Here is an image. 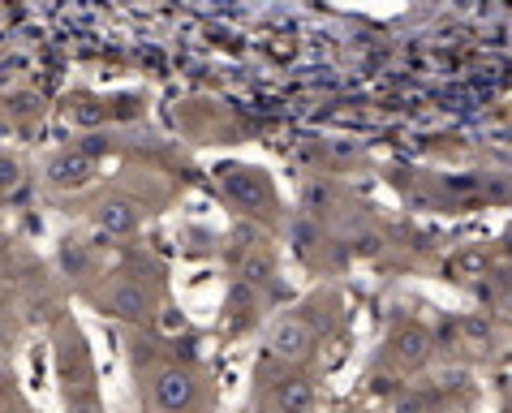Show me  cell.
I'll use <instances>...</instances> for the list:
<instances>
[{
  "label": "cell",
  "instance_id": "6da1fadb",
  "mask_svg": "<svg viewBox=\"0 0 512 413\" xmlns=\"http://www.w3.org/2000/svg\"><path fill=\"white\" fill-rule=\"evenodd\" d=\"M220 185H224V194H229L237 207L254 211V216L272 211V181H267V177L259 173V168L224 164V168H220Z\"/></svg>",
  "mask_w": 512,
  "mask_h": 413
},
{
  "label": "cell",
  "instance_id": "7a4b0ae2",
  "mask_svg": "<svg viewBox=\"0 0 512 413\" xmlns=\"http://www.w3.org/2000/svg\"><path fill=\"white\" fill-rule=\"evenodd\" d=\"M151 401L160 413H190L198 405V383L186 366H160L151 379Z\"/></svg>",
  "mask_w": 512,
  "mask_h": 413
},
{
  "label": "cell",
  "instance_id": "3957f363",
  "mask_svg": "<svg viewBox=\"0 0 512 413\" xmlns=\"http://www.w3.org/2000/svg\"><path fill=\"white\" fill-rule=\"evenodd\" d=\"M99 306H104V315L125 319V323H147L151 310H155L151 293L142 289V284H134V280H112L108 289L99 293Z\"/></svg>",
  "mask_w": 512,
  "mask_h": 413
},
{
  "label": "cell",
  "instance_id": "277c9868",
  "mask_svg": "<svg viewBox=\"0 0 512 413\" xmlns=\"http://www.w3.org/2000/svg\"><path fill=\"white\" fill-rule=\"evenodd\" d=\"M44 177H48L52 190H82V185L95 177V160L87 151H78V147H65V151H56L48 160Z\"/></svg>",
  "mask_w": 512,
  "mask_h": 413
},
{
  "label": "cell",
  "instance_id": "5b68a950",
  "mask_svg": "<svg viewBox=\"0 0 512 413\" xmlns=\"http://www.w3.org/2000/svg\"><path fill=\"white\" fill-rule=\"evenodd\" d=\"M91 224L104 237H130V233H138V224H142V216H138V203L134 198H99V203L91 207Z\"/></svg>",
  "mask_w": 512,
  "mask_h": 413
},
{
  "label": "cell",
  "instance_id": "8992f818",
  "mask_svg": "<svg viewBox=\"0 0 512 413\" xmlns=\"http://www.w3.org/2000/svg\"><path fill=\"white\" fill-rule=\"evenodd\" d=\"M267 349L276 353L280 362H302L310 349H315V327H310L306 319H280L272 327V336H267Z\"/></svg>",
  "mask_w": 512,
  "mask_h": 413
},
{
  "label": "cell",
  "instance_id": "52a82bcc",
  "mask_svg": "<svg viewBox=\"0 0 512 413\" xmlns=\"http://www.w3.org/2000/svg\"><path fill=\"white\" fill-rule=\"evenodd\" d=\"M272 405H276V413H310L315 409V383H310L306 375L280 379L276 392H272Z\"/></svg>",
  "mask_w": 512,
  "mask_h": 413
},
{
  "label": "cell",
  "instance_id": "ba28073f",
  "mask_svg": "<svg viewBox=\"0 0 512 413\" xmlns=\"http://www.w3.org/2000/svg\"><path fill=\"white\" fill-rule=\"evenodd\" d=\"M56 263H61V272L69 280H87L95 272V259H91V250H87V241H74V237H65L61 241V250H56Z\"/></svg>",
  "mask_w": 512,
  "mask_h": 413
},
{
  "label": "cell",
  "instance_id": "9c48e42d",
  "mask_svg": "<svg viewBox=\"0 0 512 413\" xmlns=\"http://www.w3.org/2000/svg\"><path fill=\"white\" fill-rule=\"evenodd\" d=\"M224 310H229V323H233V332H241V327H250L254 323V289H250V284H233V289H229V306H224Z\"/></svg>",
  "mask_w": 512,
  "mask_h": 413
},
{
  "label": "cell",
  "instance_id": "30bf717a",
  "mask_svg": "<svg viewBox=\"0 0 512 413\" xmlns=\"http://www.w3.org/2000/svg\"><path fill=\"white\" fill-rule=\"evenodd\" d=\"M396 353H401V362L418 366V362H426V353H431V336H426L422 327H405V332L396 336Z\"/></svg>",
  "mask_w": 512,
  "mask_h": 413
},
{
  "label": "cell",
  "instance_id": "8fae6325",
  "mask_svg": "<svg viewBox=\"0 0 512 413\" xmlns=\"http://www.w3.org/2000/svg\"><path fill=\"white\" fill-rule=\"evenodd\" d=\"M69 121L74 125H82V130H99V125L108 121V104H99V99H74V104H69Z\"/></svg>",
  "mask_w": 512,
  "mask_h": 413
},
{
  "label": "cell",
  "instance_id": "7c38bea8",
  "mask_svg": "<svg viewBox=\"0 0 512 413\" xmlns=\"http://www.w3.org/2000/svg\"><path fill=\"white\" fill-rule=\"evenodd\" d=\"M18 185H22V164H18V155L0 151V194H13Z\"/></svg>",
  "mask_w": 512,
  "mask_h": 413
},
{
  "label": "cell",
  "instance_id": "4fadbf2b",
  "mask_svg": "<svg viewBox=\"0 0 512 413\" xmlns=\"http://www.w3.org/2000/svg\"><path fill=\"white\" fill-rule=\"evenodd\" d=\"M302 203H306V211H323L327 203H332V190H327L323 181H306L302 185Z\"/></svg>",
  "mask_w": 512,
  "mask_h": 413
},
{
  "label": "cell",
  "instance_id": "5bb4252c",
  "mask_svg": "<svg viewBox=\"0 0 512 413\" xmlns=\"http://www.w3.org/2000/svg\"><path fill=\"white\" fill-rule=\"evenodd\" d=\"M9 340H13V323H9V310L0 306V353L9 349Z\"/></svg>",
  "mask_w": 512,
  "mask_h": 413
},
{
  "label": "cell",
  "instance_id": "9a60e30c",
  "mask_svg": "<svg viewBox=\"0 0 512 413\" xmlns=\"http://www.w3.org/2000/svg\"><path fill=\"white\" fill-rule=\"evenodd\" d=\"M13 259V237L5 233V229H0V267H5Z\"/></svg>",
  "mask_w": 512,
  "mask_h": 413
},
{
  "label": "cell",
  "instance_id": "2e32d148",
  "mask_svg": "<svg viewBox=\"0 0 512 413\" xmlns=\"http://www.w3.org/2000/svg\"><path fill=\"white\" fill-rule=\"evenodd\" d=\"M13 392V375H9V366L0 362V401H5V396Z\"/></svg>",
  "mask_w": 512,
  "mask_h": 413
},
{
  "label": "cell",
  "instance_id": "e0dca14e",
  "mask_svg": "<svg viewBox=\"0 0 512 413\" xmlns=\"http://www.w3.org/2000/svg\"><path fill=\"white\" fill-rule=\"evenodd\" d=\"M69 413H99V405L91 401V396H82V401H74V405H69Z\"/></svg>",
  "mask_w": 512,
  "mask_h": 413
}]
</instances>
